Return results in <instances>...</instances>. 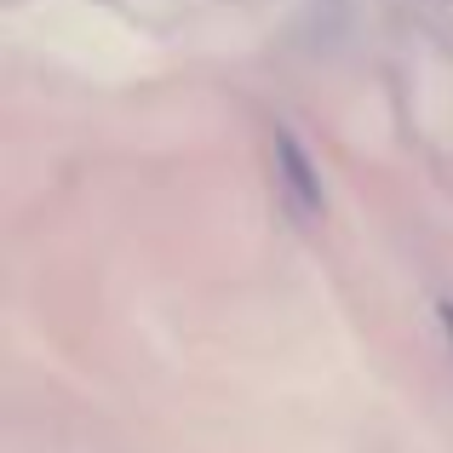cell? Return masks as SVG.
I'll use <instances>...</instances> for the list:
<instances>
[{"mask_svg":"<svg viewBox=\"0 0 453 453\" xmlns=\"http://www.w3.org/2000/svg\"><path fill=\"white\" fill-rule=\"evenodd\" d=\"M276 161H281V184H288V196H293V207L299 212H316L321 207V184H316V166H310V155L293 144L288 133L276 138Z\"/></svg>","mask_w":453,"mask_h":453,"instance_id":"1","label":"cell"},{"mask_svg":"<svg viewBox=\"0 0 453 453\" xmlns=\"http://www.w3.org/2000/svg\"><path fill=\"white\" fill-rule=\"evenodd\" d=\"M442 321H448V333H453V304H442Z\"/></svg>","mask_w":453,"mask_h":453,"instance_id":"2","label":"cell"}]
</instances>
